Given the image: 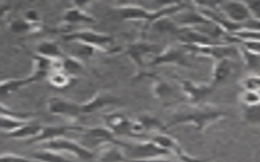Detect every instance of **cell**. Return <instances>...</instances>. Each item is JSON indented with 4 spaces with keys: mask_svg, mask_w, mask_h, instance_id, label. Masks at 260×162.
I'll list each match as a JSON object with an SVG mask.
<instances>
[{
    "mask_svg": "<svg viewBox=\"0 0 260 162\" xmlns=\"http://www.w3.org/2000/svg\"><path fill=\"white\" fill-rule=\"evenodd\" d=\"M41 28V24H32L25 18H16L10 21L9 29L14 33H26L38 31Z\"/></svg>",
    "mask_w": 260,
    "mask_h": 162,
    "instance_id": "obj_28",
    "label": "cell"
},
{
    "mask_svg": "<svg viewBox=\"0 0 260 162\" xmlns=\"http://www.w3.org/2000/svg\"><path fill=\"white\" fill-rule=\"evenodd\" d=\"M240 103L243 106H256L260 104V92L243 90L239 95Z\"/></svg>",
    "mask_w": 260,
    "mask_h": 162,
    "instance_id": "obj_31",
    "label": "cell"
},
{
    "mask_svg": "<svg viewBox=\"0 0 260 162\" xmlns=\"http://www.w3.org/2000/svg\"><path fill=\"white\" fill-rule=\"evenodd\" d=\"M216 9L231 22L243 25L253 19L246 2L242 1H219Z\"/></svg>",
    "mask_w": 260,
    "mask_h": 162,
    "instance_id": "obj_11",
    "label": "cell"
},
{
    "mask_svg": "<svg viewBox=\"0 0 260 162\" xmlns=\"http://www.w3.org/2000/svg\"><path fill=\"white\" fill-rule=\"evenodd\" d=\"M126 162H175L170 159H167L166 157H155V158H149V159H128Z\"/></svg>",
    "mask_w": 260,
    "mask_h": 162,
    "instance_id": "obj_37",
    "label": "cell"
},
{
    "mask_svg": "<svg viewBox=\"0 0 260 162\" xmlns=\"http://www.w3.org/2000/svg\"><path fill=\"white\" fill-rule=\"evenodd\" d=\"M62 39L65 43H80L103 53H115L118 51V49L112 48L114 38L110 34L91 29L67 31L62 34Z\"/></svg>",
    "mask_w": 260,
    "mask_h": 162,
    "instance_id": "obj_2",
    "label": "cell"
},
{
    "mask_svg": "<svg viewBox=\"0 0 260 162\" xmlns=\"http://www.w3.org/2000/svg\"><path fill=\"white\" fill-rule=\"evenodd\" d=\"M42 145V148L44 149L53 150L56 152H60L62 154L66 153L72 155L82 162H89L93 160L95 156L94 152L91 149L85 147L81 142H77L67 137H61Z\"/></svg>",
    "mask_w": 260,
    "mask_h": 162,
    "instance_id": "obj_5",
    "label": "cell"
},
{
    "mask_svg": "<svg viewBox=\"0 0 260 162\" xmlns=\"http://www.w3.org/2000/svg\"><path fill=\"white\" fill-rule=\"evenodd\" d=\"M240 85L243 88V90L260 92V75L248 74L240 81Z\"/></svg>",
    "mask_w": 260,
    "mask_h": 162,
    "instance_id": "obj_32",
    "label": "cell"
},
{
    "mask_svg": "<svg viewBox=\"0 0 260 162\" xmlns=\"http://www.w3.org/2000/svg\"><path fill=\"white\" fill-rule=\"evenodd\" d=\"M173 78L178 81L181 91L192 105H199L215 89L211 83H196L189 79H184L174 75Z\"/></svg>",
    "mask_w": 260,
    "mask_h": 162,
    "instance_id": "obj_7",
    "label": "cell"
},
{
    "mask_svg": "<svg viewBox=\"0 0 260 162\" xmlns=\"http://www.w3.org/2000/svg\"><path fill=\"white\" fill-rule=\"evenodd\" d=\"M190 54L187 50L182 46H168L164 50H161L155 56L148 61V67H156L161 65H173L183 68H192V64L189 61Z\"/></svg>",
    "mask_w": 260,
    "mask_h": 162,
    "instance_id": "obj_6",
    "label": "cell"
},
{
    "mask_svg": "<svg viewBox=\"0 0 260 162\" xmlns=\"http://www.w3.org/2000/svg\"><path fill=\"white\" fill-rule=\"evenodd\" d=\"M73 79H74V77L70 76L63 70L53 71L48 76V81L51 84V86L58 88V89H63V88L68 87L71 84Z\"/></svg>",
    "mask_w": 260,
    "mask_h": 162,
    "instance_id": "obj_27",
    "label": "cell"
},
{
    "mask_svg": "<svg viewBox=\"0 0 260 162\" xmlns=\"http://www.w3.org/2000/svg\"><path fill=\"white\" fill-rule=\"evenodd\" d=\"M103 119L105 122V127L111 130L117 137H131L132 119L126 114L122 112H109L103 115Z\"/></svg>",
    "mask_w": 260,
    "mask_h": 162,
    "instance_id": "obj_13",
    "label": "cell"
},
{
    "mask_svg": "<svg viewBox=\"0 0 260 162\" xmlns=\"http://www.w3.org/2000/svg\"><path fill=\"white\" fill-rule=\"evenodd\" d=\"M1 162H35L34 159L15 154V153H3L1 156Z\"/></svg>",
    "mask_w": 260,
    "mask_h": 162,
    "instance_id": "obj_33",
    "label": "cell"
},
{
    "mask_svg": "<svg viewBox=\"0 0 260 162\" xmlns=\"http://www.w3.org/2000/svg\"><path fill=\"white\" fill-rule=\"evenodd\" d=\"M243 119L255 126H260V104L256 106H243L242 105Z\"/></svg>",
    "mask_w": 260,
    "mask_h": 162,
    "instance_id": "obj_30",
    "label": "cell"
},
{
    "mask_svg": "<svg viewBox=\"0 0 260 162\" xmlns=\"http://www.w3.org/2000/svg\"><path fill=\"white\" fill-rule=\"evenodd\" d=\"M225 116L226 113L224 111L215 107L191 104V106L175 110L167 123V127L170 129L178 125H190L198 132L203 133L208 127L220 122Z\"/></svg>",
    "mask_w": 260,
    "mask_h": 162,
    "instance_id": "obj_1",
    "label": "cell"
},
{
    "mask_svg": "<svg viewBox=\"0 0 260 162\" xmlns=\"http://www.w3.org/2000/svg\"><path fill=\"white\" fill-rule=\"evenodd\" d=\"M143 77H151L153 79L152 82V95L156 99L160 100H169L172 97L176 96V93L174 89L171 87V85L164 79H161L159 76L155 75L154 73H145Z\"/></svg>",
    "mask_w": 260,
    "mask_h": 162,
    "instance_id": "obj_19",
    "label": "cell"
},
{
    "mask_svg": "<svg viewBox=\"0 0 260 162\" xmlns=\"http://www.w3.org/2000/svg\"><path fill=\"white\" fill-rule=\"evenodd\" d=\"M35 54L50 60L63 59L65 57V54L59 45L53 40L40 42L35 48Z\"/></svg>",
    "mask_w": 260,
    "mask_h": 162,
    "instance_id": "obj_20",
    "label": "cell"
},
{
    "mask_svg": "<svg viewBox=\"0 0 260 162\" xmlns=\"http://www.w3.org/2000/svg\"><path fill=\"white\" fill-rule=\"evenodd\" d=\"M41 129H42V126L38 124H32L31 122H29L24 126H22L21 128L17 129L16 131L9 133L5 136L11 139H23L28 142L39 135V133L41 132Z\"/></svg>",
    "mask_w": 260,
    "mask_h": 162,
    "instance_id": "obj_24",
    "label": "cell"
},
{
    "mask_svg": "<svg viewBox=\"0 0 260 162\" xmlns=\"http://www.w3.org/2000/svg\"><path fill=\"white\" fill-rule=\"evenodd\" d=\"M35 83L31 76H27L25 78H10L1 81V96H6L14 93L15 91L21 89L22 87Z\"/></svg>",
    "mask_w": 260,
    "mask_h": 162,
    "instance_id": "obj_21",
    "label": "cell"
},
{
    "mask_svg": "<svg viewBox=\"0 0 260 162\" xmlns=\"http://www.w3.org/2000/svg\"><path fill=\"white\" fill-rule=\"evenodd\" d=\"M160 52L159 46L150 42L145 40L144 38L131 42L128 44L124 49V54L128 56L136 68V73L134 76V80H138L144 76L146 73L145 68L146 64V57L153 55L155 56Z\"/></svg>",
    "mask_w": 260,
    "mask_h": 162,
    "instance_id": "obj_3",
    "label": "cell"
},
{
    "mask_svg": "<svg viewBox=\"0 0 260 162\" xmlns=\"http://www.w3.org/2000/svg\"><path fill=\"white\" fill-rule=\"evenodd\" d=\"M238 45L251 53L260 55V42L258 40H238Z\"/></svg>",
    "mask_w": 260,
    "mask_h": 162,
    "instance_id": "obj_34",
    "label": "cell"
},
{
    "mask_svg": "<svg viewBox=\"0 0 260 162\" xmlns=\"http://www.w3.org/2000/svg\"><path fill=\"white\" fill-rule=\"evenodd\" d=\"M183 46V45H182ZM190 55L211 58L213 61L241 58L240 46L230 43H218L206 46H183Z\"/></svg>",
    "mask_w": 260,
    "mask_h": 162,
    "instance_id": "obj_4",
    "label": "cell"
},
{
    "mask_svg": "<svg viewBox=\"0 0 260 162\" xmlns=\"http://www.w3.org/2000/svg\"><path fill=\"white\" fill-rule=\"evenodd\" d=\"M29 122L30 120L28 119H22L6 113H1V122H0L1 132L3 135H7L9 133L16 131L17 129L21 128L22 126H24Z\"/></svg>",
    "mask_w": 260,
    "mask_h": 162,
    "instance_id": "obj_25",
    "label": "cell"
},
{
    "mask_svg": "<svg viewBox=\"0 0 260 162\" xmlns=\"http://www.w3.org/2000/svg\"><path fill=\"white\" fill-rule=\"evenodd\" d=\"M253 19L260 20V1H248L246 2Z\"/></svg>",
    "mask_w": 260,
    "mask_h": 162,
    "instance_id": "obj_35",
    "label": "cell"
},
{
    "mask_svg": "<svg viewBox=\"0 0 260 162\" xmlns=\"http://www.w3.org/2000/svg\"><path fill=\"white\" fill-rule=\"evenodd\" d=\"M127 160L128 159H149L155 157H166L170 153L153 142L151 139L148 141L126 143L123 147Z\"/></svg>",
    "mask_w": 260,
    "mask_h": 162,
    "instance_id": "obj_8",
    "label": "cell"
},
{
    "mask_svg": "<svg viewBox=\"0 0 260 162\" xmlns=\"http://www.w3.org/2000/svg\"><path fill=\"white\" fill-rule=\"evenodd\" d=\"M31 159H34L37 162H74L65 157L60 152L44 148L32 152Z\"/></svg>",
    "mask_w": 260,
    "mask_h": 162,
    "instance_id": "obj_23",
    "label": "cell"
},
{
    "mask_svg": "<svg viewBox=\"0 0 260 162\" xmlns=\"http://www.w3.org/2000/svg\"><path fill=\"white\" fill-rule=\"evenodd\" d=\"M24 18L32 24H40V17H39V14L36 10H32V9L27 10L24 13Z\"/></svg>",
    "mask_w": 260,
    "mask_h": 162,
    "instance_id": "obj_36",
    "label": "cell"
},
{
    "mask_svg": "<svg viewBox=\"0 0 260 162\" xmlns=\"http://www.w3.org/2000/svg\"><path fill=\"white\" fill-rule=\"evenodd\" d=\"M127 157L122 146L117 144H107L101 147L96 162H126Z\"/></svg>",
    "mask_w": 260,
    "mask_h": 162,
    "instance_id": "obj_18",
    "label": "cell"
},
{
    "mask_svg": "<svg viewBox=\"0 0 260 162\" xmlns=\"http://www.w3.org/2000/svg\"><path fill=\"white\" fill-rule=\"evenodd\" d=\"M235 64L232 59H222L214 61L211 71V81L210 83L216 87L218 84H221L225 81L234 72Z\"/></svg>",
    "mask_w": 260,
    "mask_h": 162,
    "instance_id": "obj_17",
    "label": "cell"
},
{
    "mask_svg": "<svg viewBox=\"0 0 260 162\" xmlns=\"http://www.w3.org/2000/svg\"><path fill=\"white\" fill-rule=\"evenodd\" d=\"M141 125L144 128V131L146 133V135L148 133H154V135L157 134H161V133H167L168 131V127L167 125L162 124L157 117L150 115L148 113H144V114H140L136 117Z\"/></svg>",
    "mask_w": 260,
    "mask_h": 162,
    "instance_id": "obj_22",
    "label": "cell"
},
{
    "mask_svg": "<svg viewBox=\"0 0 260 162\" xmlns=\"http://www.w3.org/2000/svg\"><path fill=\"white\" fill-rule=\"evenodd\" d=\"M119 102H120V100L118 97H115L112 94L107 93V92L98 91L94 95L91 96L90 99L86 100L85 102L80 103V105H81L82 114L85 115V114L93 113L108 105L117 104Z\"/></svg>",
    "mask_w": 260,
    "mask_h": 162,
    "instance_id": "obj_15",
    "label": "cell"
},
{
    "mask_svg": "<svg viewBox=\"0 0 260 162\" xmlns=\"http://www.w3.org/2000/svg\"><path fill=\"white\" fill-rule=\"evenodd\" d=\"M73 7H70L65 10L62 16V22L64 25H75L80 23H94L96 19L87 11H85L79 3H74Z\"/></svg>",
    "mask_w": 260,
    "mask_h": 162,
    "instance_id": "obj_16",
    "label": "cell"
},
{
    "mask_svg": "<svg viewBox=\"0 0 260 162\" xmlns=\"http://www.w3.org/2000/svg\"><path fill=\"white\" fill-rule=\"evenodd\" d=\"M151 140L155 142L157 145H159L160 147H162L164 149H166L169 153L174 154L181 162H205V160L198 159L188 154L183 149V147L178 143V141L167 133L154 135L151 138Z\"/></svg>",
    "mask_w": 260,
    "mask_h": 162,
    "instance_id": "obj_12",
    "label": "cell"
},
{
    "mask_svg": "<svg viewBox=\"0 0 260 162\" xmlns=\"http://www.w3.org/2000/svg\"><path fill=\"white\" fill-rule=\"evenodd\" d=\"M241 59L244 62L246 69L250 74H259L260 75V55L251 53L240 46Z\"/></svg>",
    "mask_w": 260,
    "mask_h": 162,
    "instance_id": "obj_26",
    "label": "cell"
},
{
    "mask_svg": "<svg viewBox=\"0 0 260 162\" xmlns=\"http://www.w3.org/2000/svg\"><path fill=\"white\" fill-rule=\"evenodd\" d=\"M83 69L84 65L82 60L71 55H65V57L63 58V71L70 76L74 77L75 74L81 73Z\"/></svg>",
    "mask_w": 260,
    "mask_h": 162,
    "instance_id": "obj_29",
    "label": "cell"
},
{
    "mask_svg": "<svg viewBox=\"0 0 260 162\" xmlns=\"http://www.w3.org/2000/svg\"><path fill=\"white\" fill-rule=\"evenodd\" d=\"M47 109L50 113L70 122H76L83 116L80 103L58 96L51 97L48 100Z\"/></svg>",
    "mask_w": 260,
    "mask_h": 162,
    "instance_id": "obj_10",
    "label": "cell"
},
{
    "mask_svg": "<svg viewBox=\"0 0 260 162\" xmlns=\"http://www.w3.org/2000/svg\"><path fill=\"white\" fill-rule=\"evenodd\" d=\"M80 133L82 134V144L87 148L89 146L103 147L107 144H117L122 147L125 145V142L120 140L107 127H82Z\"/></svg>",
    "mask_w": 260,
    "mask_h": 162,
    "instance_id": "obj_9",
    "label": "cell"
},
{
    "mask_svg": "<svg viewBox=\"0 0 260 162\" xmlns=\"http://www.w3.org/2000/svg\"><path fill=\"white\" fill-rule=\"evenodd\" d=\"M82 127L77 126H42L41 132L37 137L28 141V143H40L45 144L47 142L53 141L55 139L65 137L67 133L72 131L80 132Z\"/></svg>",
    "mask_w": 260,
    "mask_h": 162,
    "instance_id": "obj_14",
    "label": "cell"
}]
</instances>
